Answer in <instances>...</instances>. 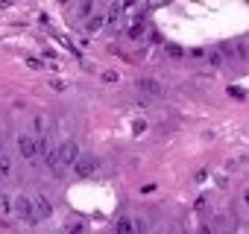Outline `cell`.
<instances>
[{
    "instance_id": "cell-18",
    "label": "cell",
    "mask_w": 249,
    "mask_h": 234,
    "mask_svg": "<svg viewBox=\"0 0 249 234\" xmlns=\"http://www.w3.org/2000/svg\"><path fill=\"white\" fill-rule=\"evenodd\" d=\"M91 12H94L91 3H82V6H79V15H82V18H91Z\"/></svg>"
},
{
    "instance_id": "cell-4",
    "label": "cell",
    "mask_w": 249,
    "mask_h": 234,
    "mask_svg": "<svg viewBox=\"0 0 249 234\" xmlns=\"http://www.w3.org/2000/svg\"><path fill=\"white\" fill-rule=\"evenodd\" d=\"M12 211H15L21 219H27V222H38L36 205H33V199H27V196H18V199L12 202Z\"/></svg>"
},
{
    "instance_id": "cell-10",
    "label": "cell",
    "mask_w": 249,
    "mask_h": 234,
    "mask_svg": "<svg viewBox=\"0 0 249 234\" xmlns=\"http://www.w3.org/2000/svg\"><path fill=\"white\" fill-rule=\"evenodd\" d=\"M229 97L231 100H246V88L243 85H229Z\"/></svg>"
},
{
    "instance_id": "cell-8",
    "label": "cell",
    "mask_w": 249,
    "mask_h": 234,
    "mask_svg": "<svg viewBox=\"0 0 249 234\" xmlns=\"http://www.w3.org/2000/svg\"><path fill=\"white\" fill-rule=\"evenodd\" d=\"M103 24H106V18H103V15H91V18L85 21V33H100V30H103Z\"/></svg>"
},
{
    "instance_id": "cell-17",
    "label": "cell",
    "mask_w": 249,
    "mask_h": 234,
    "mask_svg": "<svg viewBox=\"0 0 249 234\" xmlns=\"http://www.w3.org/2000/svg\"><path fill=\"white\" fill-rule=\"evenodd\" d=\"M82 231H85L82 222H71V225H68V234H82Z\"/></svg>"
},
{
    "instance_id": "cell-5",
    "label": "cell",
    "mask_w": 249,
    "mask_h": 234,
    "mask_svg": "<svg viewBox=\"0 0 249 234\" xmlns=\"http://www.w3.org/2000/svg\"><path fill=\"white\" fill-rule=\"evenodd\" d=\"M138 91H144L150 97H164V85L159 79H138Z\"/></svg>"
},
{
    "instance_id": "cell-1",
    "label": "cell",
    "mask_w": 249,
    "mask_h": 234,
    "mask_svg": "<svg viewBox=\"0 0 249 234\" xmlns=\"http://www.w3.org/2000/svg\"><path fill=\"white\" fill-rule=\"evenodd\" d=\"M56 155H59V164L73 167V164H76V158H79L82 152H79V144H76L73 138H68V141H62V144L56 147Z\"/></svg>"
},
{
    "instance_id": "cell-12",
    "label": "cell",
    "mask_w": 249,
    "mask_h": 234,
    "mask_svg": "<svg viewBox=\"0 0 249 234\" xmlns=\"http://www.w3.org/2000/svg\"><path fill=\"white\" fill-rule=\"evenodd\" d=\"M12 211V199L6 193H0V214H9Z\"/></svg>"
},
{
    "instance_id": "cell-22",
    "label": "cell",
    "mask_w": 249,
    "mask_h": 234,
    "mask_svg": "<svg viewBox=\"0 0 249 234\" xmlns=\"http://www.w3.org/2000/svg\"><path fill=\"white\" fill-rule=\"evenodd\" d=\"M0 155H3V144H0Z\"/></svg>"
},
{
    "instance_id": "cell-20",
    "label": "cell",
    "mask_w": 249,
    "mask_h": 234,
    "mask_svg": "<svg viewBox=\"0 0 249 234\" xmlns=\"http://www.w3.org/2000/svg\"><path fill=\"white\" fill-rule=\"evenodd\" d=\"M208 62L211 65H220V53H208Z\"/></svg>"
},
{
    "instance_id": "cell-7",
    "label": "cell",
    "mask_w": 249,
    "mask_h": 234,
    "mask_svg": "<svg viewBox=\"0 0 249 234\" xmlns=\"http://www.w3.org/2000/svg\"><path fill=\"white\" fill-rule=\"evenodd\" d=\"M33 205H36V214H38V217H50V214H53V205H50V199H44V196H38Z\"/></svg>"
},
{
    "instance_id": "cell-13",
    "label": "cell",
    "mask_w": 249,
    "mask_h": 234,
    "mask_svg": "<svg viewBox=\"0 0 249 234\" xmlns=\"http://www.w3.org/2000/svg\"><path fill=\"white\" fill-rule=\"evenodd\" d=\"M141 35H144V24H135V27L129 30V38H132V41H138Z\"/></svg>"
},
{
    "instance_id": "cell-6",
    "label": "cell",
    "mask_w": 249,
    "mask_h": 234,
    "mask_svg": "<svg viewBox=\"0 0 249 234\" xmlns=\"http://www.w3.org/2000/svg\"><path fill=\"white\" fill-rule=\"evenodd\" d=\"M18 152L24 155V158H36V138L33 135H18Z\"/></svg>"
},
{
    "instance_id": "cell-23",
    "label": "cell",
    "mask_w": 249,
    "mask_h": 234,
    "mask_svg": "<svg viewBox=\"0 0 249 234\" xmlns=\"http://www.w3.org/2000/svg\"><path fill=\"white\" fill-rule=\"evenodd\" d=\"M220 234H229V231H220Z\"/></svg>"
},
{
    "instance_id": "cell-11",
    "label": "cell",
    "mask_w": 249,
    "mask_h": 234,
    "mask_svg": "<svg viewBox=\"0 0 249 234\" xmlns=\"http://www.w3.org/2000/svg\"><path fill=\"white\" fill-rule=\"evenodd\" d=\"M114 231H117V234H132V228H129V217H120L117 225H114Z\"/></svg>"
},
{
    "instance_id": "cell-19",
    "label": "cell",
    "mask_w": 249,
    "mask_h": 234,
    "mask_svg": "<svg viewBox=\"0 0 249 234\" xmlns=\"http://www.w3.org/2000/svg\"><path fill=\"white\" fill-rule=\"evenodd\" d=\"M103 79H106V82H117V73H114V70H106Z\"/></svg>"
},
{
    "instance_id": "cell-2",
    "label": "cell",
    "mask_w": 249,
    "mask_h": 234,
    "mask_svg": "<svg viewBox=\"0 0 249 234\" xmlns=\"http://www.w3.org/2000/svg\"><path fill=\"white\" fill-rule=\"evenodd\" d=\"M97 170H100V158H97V155H79L76 164H73V173H76L79 179H88V176H94Z\"/></svg>"
},
{
    "instance_id": "cell-16",
    "label": "cell",
    "mask_w": 249,
    "mask_h": 234,
    "mask_svg": "<svg viewBox=\"0 0 249 234\" xmlns=\"http://www.w3.org/2000/svg\"><path fill=\"white\" fill-rule=\"evenodd\" d=\"M27 67H33V70H41V67H44V62H41V59H36V56H30V59H27Z\"/></svg>"
},
{
    "instance_id": "cell-21",
    "label": "cell",
    "mask_w": 249,
    "mask_h": 234,
    "mask_svg": "<svg viewBox=\"0 0 249 234\" xmlns=\"http://www.w3.org/2000/svg\"><path fill=\"white\" fill-rule=\"evenodd\" d=\"M199 234H211V228H199Z\"/></svg>"
},
{
    "instance_id": "cell-14",
    "label": "cell",
    "mask_w": 249,
    "mask_h": 234,
    "mask_svg": "<svg viewBox=\"0 0 249 234\" xmlns=\"http://www.w3.org/2000/svg\"><path fill=\"white\" fill-rule=\"evenodd\" d=\"M12 170V161H9V155L3 152V155H0V173H9Z\"/></svg>"
},
{
    "instance_id": "cell-15",
    "label": "cell",
    "mask_w": 249,
    "mask_h": 234,
    "mask_svg": "<svg viewBox=\"0 0 249 234\" xmlns=\"http://www.w3.org/2000/svg\"><path fill=\"white\" fill-rule=\"evenodd\" d=\"M167 53H170L173 59H182V56H185V50H182V47H176V44H167Z\"/></svg>"
},
{
    "instance_id": "cell-3",
    "label": "cell",
    "mask_w": 249,
    "mask_h": 234,
    "mask_svg": "<svg viewBox=\"0 0 249 234\" xmlns=\"http://www.w3.org/2000/svg\"><path fill=\"white\" fill-rule=\"evenodd\" d=\"M36 152H41V158H44V164H47L50 170H59V155H56V147L50 144V138H47V135L36 144Z\"/></svg>"
},
{
    "instance_id": "cell-9",
    "label": "cell",
    "mask_w": 249,
    "mask_h": 234,
    "mask_svg": "<svg viewBox=\"0 0 249 234\" xmlns=\"http://www.w3.org/2000/svg\"><path fill=\"white\" fill-rule=\"evenodd\" d=\"M129 228H132V234H147V222L141 217H132L129 219Z\"/></svg>"
}]
</instances>
